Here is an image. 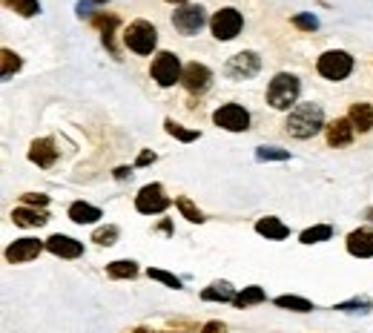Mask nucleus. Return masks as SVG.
Masks as SVG:
<instances>
[{
    "mask_svg": "<svg viewBox=\"0 0 373 333\" xmlns=\"http://www.w3.org/2000/svg\"><path fill=\"white\" fill-rule=\"evenodd\" d=\"M324 127H327L324 123V110H322V103H313V101L296 103V107L287 112V121H284L287 135L299 138V141H307V138L319 135Z\"/></svg>",
    "mask_w": 373,
    "mask_h": 333,
    "instance_id": "1",
    "label": "nucleus"
},
{
    "mask_svg": "<svg viewBox=\"0 0 373 333\" xmlns=\"http://www.w3.org/2000/svg\"><path fill=\"white\" fill-rule=\"evenodd\" d=\"M299 95H302V80L290 72H279L270 83H267V103H270L273 110L290 112L299 103Z\"/></svg>",
    "mask_w": 373,
    "mask_h": 333,
    "instance_id": "2",
    "label": "nucleus"
},
{
    "mask_svg": "<svg viewBox=\"0 0 373 333\" xmlns=\"http://www.w3.org/2000/svg\"><path fill=\"white\" fill-rule=\"evenodd\" d=\"M123 44L135 55H153V49L158 46V29L150 20H132V24L123 29Z\"/></svg>",
    "mask_w": 373,
    "mask_h": 333,
    "instance_id": "3",
    "label": "nucleus"
},
{
    "mask_svg": "<svg viewBox=\"0 0 373 333\" xmlns=\"http://www.w3.org/2000/svg\"><path fill=\"white\" fill-rule=\"evenodd\" d=\"M316 72L327 80H345L350 72H354V58L345 49H330L316 60Z\"/></svg>",
    "mask_w": 373,
    "mask_h": 333,
    "instance_id": "4",
    "label": "nucleus"
},
{
    "mask_svg": "<svg viewBox=\"0 0 373 333\" xmlns=\"http://www.w3.org/2000/svg\"><path fill=\"white\" fill-rule=\"evenodd\" d=\"M150 72H153V80L158 83V87L167 89V87H175V83L181 80L184 67H181L178 55H173V52H158L155 60H153V67H150Z\"/></svg>",
    "mask_w": 373,
    "mask_h": 333,
    "instance_id": "5",
    "label": "nucleus"
},
{
    "mask_svg": "<svg viewBox=\"0 0 373 333\" xmlns=\"http://www.w3.org/2000/svg\"><path fill=\"white\" fill-rule=\"evenodd\" d=\"M210 29H213V37H216V40H233V37H238V32L244 29V17H241L238 9L224 6V9H218V12L210 17Z\"/></svg>",
    "mask_w": 373,
    "mask_h": 333,
    "instance_id": "6",
    "label": "nucleus"
},
{
    "mask_svg": "<svg viewBox=\"0 0 373 333\" xmlns=\"http://www.w3.org/2000/svg\"><path fill=\"white\" fill-rule=\"evenodd\" d=\"M173 204V198L164 193V187L161 184H147V187H141L138 196H135V210L141 216H158L164 213L167 207Z\"/></svg>",
    "mask_w": 373,
    "mask_h": 333,
    "instance_id": "7",
    "label": "nucleus"
},
{
    "mask_svg": "<svg viewBox=\"0 0 373 333\" xmlns=\"http://www.w3.org/2000/svg\"><path fill=\"white\" fill-rule=\"evenodd\" d=\"M216 127L227 130V133H247L250 130V112H247L241 103H221L213 112Z\"/></svg>",
    "mask_w": 373,
    "mask_h": 333,
    "instance_id": "8",
    "label": "nucleus"
},
{
    "mask_svg": "<svg viewBox=\"0 0 373 333\" xmlns=\"http://www.w3.org/2000/svg\"><path fill=\"white\" fill-rule=\"evenodd\" d=\"M259 72H261V58H259V52H250V49L233 55L224 64V75L230 78V80H250Z\"/></svg>",
    "mask_w": 373,
    "mask_h": 333,
    "instance_id": "9",
    "label": "nucleus"
},
{
    "mask_svg": "<svg viewBox=\"0 0 373 333\" xmlns=\"http://www.w3.org/2000/svg\"><path fill=\"white\" fill-rule=\"evenodd\" d=\"M204 24H207V12H204V6L186 3V6H178V9L173 12V26H175L184 37L198 35Z\"/></svg>",
    "mask_w": 373,
    "mask_h": 333,
    "instance_id": "10",
    "label": "nucleus"
},
{
    "mask_svg": "<svg viewBox=\"0 0 373 333\" xmlns=\"http://www.w3.org/2000/svg\"><path fill=\"white\" fill-rule=\"evenodd\" d=\"M181 83H184V89H186V92L201 95V92L210 89V83H213V72L207 69L204 64H198V60H193V64H186V67H184Z\"/></svg>",
    "mask_w": 373,
    "mask_h": 333,
    "instance_id": "11",
    "label": "nucleus"
},
{
    "mask_svg": "<svg viewBox=\"0 0 373 333\" xmlns=\"http://www.w3.org/2000/svg\"><path fill=\"white\" fill-rule=\"evenodd\" d=\"M46 247V241H37V239H17L6 247V262L9 264H24V262H32L40 256V250Z\"/></svg>",
    "mask_w": 373,
    "mask_h": 333,
    "instance_id": "12",
    "label": "nucleus"
},
{
    "mask_svg": "<svg viewBox=\"0 0 373 333\" xmlns=\"http://www.w3.org/2000/svg\"><path fill=\"white\" fill-rule=\"evenodd\" d=\"M46 250L60 259H78V256H84V241H78L72 236H64V233H55L46 239Z\"/></svg>",
    "mask_w": 373,
    "mask_h": 333,
    "instance_id": "13",
    "label": "nucleus"
},
{
    "mask_svg": "<svg viewBox=\"0 0 373 333\" xmlns=\"http://www.w3.org/2000/svg\"><path fill=\"white\" fill-rule=\"evenodd\" d=\"M324 135H327L330 147H347V144H354L356 127L350 123V118H336V121H330L324 127Z\"/></svg>",
    "mask_w": 373,
    "mask_h": 333,
    "instance_id": "14",
    "label": "nucleus"
},
{
    "mask_svg": "<svg viewBox=\"0 0 373 333\" xmlns=\"http://www.w3.org/2000/svg\"><path fill=\"white\" fill-rule=\"evenodd\" d=\"M347 253L356 259H373V227H359L347 236Z\"/></svg>",
    "mask_w": 373,
    "mask_h": 333,
    "instance_id": "15",
    "label": "nucleus"
},
{
    "mask_svg": "<svg viewBox=\"0 0 373 333\" xmlns=\"http://www.w3.org/2000/svg\"><path fill=\"white\" fill-rule=\"evenodd\" d=\"M60 150H58V144L52 138H37L32 141V147H29V161L37 164V166H44V170H49V166L58 161Z\"/></svg>",
    "mask_w": 373,
    "mask_h": 333,
    "instance_id": "16",
    "label": "nucleus"
},
{
    "mask_svg": "<svg viewBox=\"0 0 373 333\" xmlns=\"http://www.w3.org/2000/svg\"><path fill=\"white\" fill-rule=\"evenodd\" d=\"M350 123L356 127V133H370L373 130V107L365 101H356V103H350V112H347Z\"/></svg>",
    "mask_w": 373,
    "mask_h": 333,
    "instance_id": "17",
    "label": "nucleus"
},
{
    "mask_svg": "<svg viewBox=\"0 0 373 333\" xmlns=\"http://www.w3.org/2000/svg\"><path fill=\"white\" fill-rule=\"evenodd\" d=\"M256 233L264 236V239H270V241H281V239L290 236V227L281 224L276 216H264V219L256 221Z\"/></svg>",
    "mask_w": 373,
    "mask_h": 333,
    "instance_id": "18",
    "label": "nucleus"
},
{
    "mask_svg": "<svg viewBox=\"0 0 373 333\" xmlns=\"http://www.w3.org/2000/svg\"><path fill=\"white\" fill-rule=\"evenodd\" d=\"M12 221L17 227H44L49 221V216L44 210H32V207L24 204V207H15L12 210Z\"/></svg>",
    "mask_w": 373,
    "mask_h": 333,
    "instance_id": "19",
    "label": "nucleus"
},
{
    "mask_svg": "<svg viewBox=\"0 0 373 333\" xmlns=\"http://www.w3.org/2000/svg\"><path fill=\"white\" fill-rule=\"evenodd\" d=\"M236 290L230 282H213L210 287H204L201 290V299L204 302H236Z\"/></svg>",
    "mask_w": 373,
    "mask_h": 333,
    "instance_id": "20",
    "label": "nucleus"
},
{
    "mask_svg": "<svg viewBox=\"0 0 373 333\" xmlns=\"http://www.w3.org/2000/svg\"><path fill=\"white\" fill-rule=\"evenodd\" d=\"M69 219L75 224H95L98 219H103V213L87 201H75V204H69Z\"/></svg>",
    "mask_w": 373,
    "mask_h": 333,
    "instance_id": "21",
    "label": "nucleus"
},
{
    "mask_svg": "<svg viewBox=\"0 0 373 333\" xmlns=\"http://www.w3.org/2000/svg\"><path fill=\"white\" fill-rule=\"evenodd\" d=\"M107 276L110 279H135L138 276V264L130 259H118L107 264Z\"/></svg>",
    "mask_w": 373,
    "mask_h": 333,
    "instance_id": "22",
    "label": "nucleus"
},
{
    "mask_svg": "<svg viewBox=\"0 0 373 333\" xmlns=\"http://www.w3.org/2000/svg\"><path fill=\"white\" fill-rule=\"evenodd\" d=\"M327 239H333V227L330 224H316V227H307V230H302L299 241L302 244H322Z\"/></svg>",
    "mask_w": 373,
    "mask_h": 333,
    "instance_id": "23",
    "label": "nucleus"
},
{
    "mask_svg": "<svg viewBox=\"0 0 373 333\" xmlns=\"http://www.w3.org/2000/svg\"><path fill=\"white\" fill-rule=\"evenodd\" d=\"M264 299H267V293H264V287H259V284H250V287H244V290H241V293L236 296V302H233V305L244 310V307H253V305H261Z\"/></svg>",
    "mask_w": 373,
    "mask_h": 333,
    "instance_id": "24",
    "label": "nucleus"
},
{
    "mask_svg": "<svg viewBox=\"0 0 373 333\" xmlns=\"http://www.w3.org/2000/svg\"><path fill=\"white\" fill-rule=\"evenodd\" d=\"M273 302H276V307L296 310V314H310V310H313V302H310V299H302V296H276Z\"/></svg>",
    "mask_w": 373,
    "mask_h": 333,
    "instance_id": "25",
    "label": "nucleus"
},
{
    "mask_svg": "<svg viewBox=\"0 0 373 333\" xmlns=\"http://www.w3.org/2000/svg\"><path fill=\"white\" fill-rule=\"evenodd\" d=\"M92 24L98 26V29H103V46H107L110 52H115V46H112V29L118 26V17L115 15H98V17H92Z\"/></svg>",
    "mask_w": 373,
    "mask_h": 333,
    "instance_id": "26",
    "label": "nucleus"
},
{
    "mask_svg": "<svg viewBox=\"0 0 373 333\" xmlns=\"http://www.w3.org/2000/svg\"><path fill=\"white\" fill-rule=\"evenodd\" d=\"M164 127H167V135H173V138H178V141H184V144H193V141H198V138H201V133H198V130H186V127H181V123H175L173 118L164 121Z\"/></svg>",
    "mask_w": 373,
    "mask_h": 333,
    "instance_id": "27",
    "label": "nucleus"
},
{
    "mask_svg": "<svg viewBox=\"0 0 373 333\" xmlns=\"http://www.w3.org/2000/svg\"><path fill=\"white\" fill-rule=\"evenodd\" d=\"M175 207L181 210V216H184L186 221H193V224H201V221H204V213H201L186 196H178V198H175Z\"/></svg>",
    "mask_w": 373,
    "mask_h": 333,
    "instance_id": "28",
    "label": "nucleus"
},
{
    "mask_svg": "<svg viewBox=\"0 0 373 333\" xmlns=\"http://www.w3.org/2000/svg\"><path fill=\"white\" fill-rule=\"evenodd\" d=\"M0 58H3V69H0V78H3V80H9L15 72H20V67H24L20 55H15L12 49H3V52H0Z\"/></svg>",
    "mask_w": 373,
    "mask_h": 333,
    "instance_id": "29",
    "label": "nucleus"
},
{
    "mask_svg": "<svg viewBox=\"0 0 373 333\" xmlns=\"http://www.w3.org/2000/svg\"><path fill=\"white\" fill-rule=\"evenodd\" d=\"M3 3H6L12 12H17L20 17H35V15H40V3H37V0H3Z\"/></svg>",
    "mask_w": 373,
    "mask_h": 333,
    "instance_id": "30",
    "label": "nucleus"
},
{
    "mask_svg": "<svg viewBox=\"0 0 373 333\" xmlns=\"http://www.w3.org/2000/svg\"><path fill=\"white\" fill-rule=\"evenodd\" d=\"M92 241L101 244V247L115 244V241H118V227H115V224H110V227H98V230L92 233Z\"/></svg>",
    "mask_w": 373,
    "mask_h": 333,
    "instance_id": "31",
    "label": "nucleus"
},
{
    "mask_svg": "<svg viewBox=\"0 0 373 333\" xmlns=\"http://www.w3.org/2000/svg\"><path fill=\"white\" fill-rule=\"evenodd\" d=\"M147 276H150V279H155V282H161V284H167V287H173V290H181V279H178V276H173V273H167V270L150 267V270H147Z\"/></svg>",
    "mask_w": 373,
    "mask_h": 333,
    "instance_id": "32",
    "label": "nucleus"
},
{
    "mask_svg": "<svg viewBox=\"0 0 373 333\" xmlns=\"http://www.w3.org/2000/svg\"><path fill=\"white\" fill-rule=\"evenodd\" d=\"M256 158H259V161H287L290 153L281 150V147H259V150H256Z\"/></svg>",
    "mask_w": 373,
    "mask_h": 333,
    "instance_id": "33",
    "label": "nucleus"
},
{
    "mask_svg": "<svg viewBox=\"0 0 373 333\" xmlns=\"http://www.w3.org/2000/svg\"><path fill=\"white\" fill-rule=\"evenodd\" d=\"M293 26L302 29V32H316V29H319V17H316V15H310V12H304V15H293Z\"/></svg>",
    "mask_w": 373,
    "mask_h": 333,
    "instance_id": "34",
    "label": "nucleus"
},
{
    "mask_svg": "<svg viewBox=\"0 0 373 333\" xmlns=\"http://www.w3.org/2000/svg\"><path fill=\"white\" fill-rule=\"evenodd\" d=\"M370 307V302L362 296H356V299H350V302H342V305H336V310H345V314H365V310Z\"/></svg>",
    "mask_w": 373,
    "mask_h": 333,
    "instance_id": "35",
    "label": "nucleus"
},
{
    "mask_svg": "<svg viewBox=\"0 0 373 333\" xmlns=\"http://www.w3.org/2000/svg\"><path fill=\"white\" fill-rule=\"evenodd\" d=\"M24 204H26V207H32V204L46 207V204H49V196H44V193H26V196H24Z\"/></svg>",
    "mask_w": 373,
    "mask_h": 333,
    "instance_id": "36",
    "label": "nucleus"
},
{
    "mask_svg": "<svg viewBox=\"0 0 373 333\" xmlns=\"http://www.w3.org/2000/svg\"><path fill=\"white\" fill-rule=\"evenodd\" d=\"M75 12H78V17H89L92 15V0H80V3L75 6Z\"/></svg>",
    "mask_w": 373,
    "mask_h": 333,
    "instance_id": "37",
    "label": "nucleus"
},
{
    "mask_svg": "<svg viewBox=\"0 0 373 333\" xmlns=\"http://www.w3.org/2000/svg\"><path fill=\"white\" fill-rule=\"evenodd\" d=\"M201 333H227V327H224L221 322H207V325L201 327Z\"/></svg>",
    "mask_w": 373,
    "mask_h": 333,
    "instance_id": "38",
    "label": "nucleus"
},
{
    "mask_svg": "<svg viewBox=\"0 0 373 333\" xmlns=\"http://www.w3.org/2000/svg\"><path fill=\"white\" fill-rule=\"evenodd\" d=\"M153 161H155V153H153V150H147V153H141V155H138L135 166H147V164H153Z\"/></svg>",
    "mask_w": 373,
    "mask_h": 333,
    "instance_id": "39",
    "label": "nucleus"
},
{
    "mask_svg": "<svg viewBox=\"0 0 373 333\" xmlns=\"http://www.w3.org/2000/svg\"><path fill=\"white\" fill-rule=\"evenodd\" d=\"M130 176H132L130 166H118V170H115V178H121V181H123V178H130Z\"/></svg>",
    "mask_w": 373,
    "mask_h": 333,
    "instance_id": "40",
    "label": "nucleus"
},
{
    "mask_svg": "<svg viewBox=\"0 0 373 333\" xmlns=\"http://www.w3.org/2000/svg\"><path fill=\"white\" fill-rule=\"evenodd\" d=\"M167 3H184L186 6V0H167Z\"/></svg>",
    "mask_w": 373,
    "mask_h": 333,
    "instance_id": "41",
    "label": "nucleus"
},
{
    "mask_svg": "<svg viewBox=\"0 0 373 333\" xmlns=\"http://www.w3.org/2000/svg\"><path fill=\"white\" fill-rule=\"evenodd\" d=\"M92 3H110V0H92Z\"/></svg>",
    "mask_w": 373,
    "mask_h": 333,
    "instance_id": "42",
    "label": "nucleus"
},
{
    "mask_svg": "<svg viewBox=\"0 0 373 333\" xmlns=\"http://www.w3.org/2000/svg\"><path fill=\"white\" fill-rule=\"evenodd\" d=\"M132 333H150V330H132Z\"/></svg>",
    "mask_w": 373,
    "mask_h": 333,
    "instance_id": "43",
    "label": "nucleus"
}]
</instances>
